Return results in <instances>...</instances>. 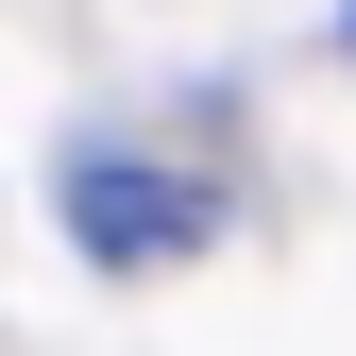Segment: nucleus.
Here are the masks:
<instances>
[{
    "label": "nucleus",
    "instance_id": "nucleus-1",
    "mask_svg": "<svg viewBox=\"0 0 356 356\" xmlns=\"http://www.w3.org/2000/svg\"><path fill=\"white\" fill-rule=\"evenodd\" d=\"M51 220H68L85 272H187V254L220 238V204L187 187V170H170V153H119V136H85L51 170Z\"/></svg>",
    "mask_w": 356,
    "mask_h": 356
},
{
    "label": "nucleus",
    "instance_id": "nucleus-2",
    "mask_svg": "<svg viewBox=\"0 0 356 356\" xmlns=\"http://www.w3.org/2000/svg\"><path fill=\"white\" fill-rule=\"evenodd\" d=\"M339 51H356V0H339Z\"/></svg>",
    "mask_w": 356,
    "mask_h": 356
}]
</instances>
